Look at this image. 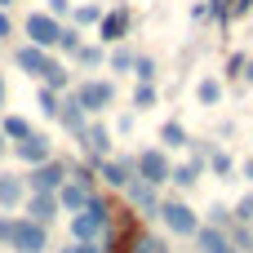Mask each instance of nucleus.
Returning a JSON list of instances; mask_svg holds the SVG:
<instances>
[{"label": "nucleus", "mask_w": 253, "mask_h": 253, "mask_svg": "<svg viewBox=\"0 0 253 253\" xmlns=\"http://www.w3.org/2000/svg\"><path fill=\"white\" fill-rule=\"evenodd\" d=\"M111 231V205L102 196H93L80 213H71V240H84V245H102V236Z\"/></svg>", "instance_id": "obj_1"}, {"label": "nucleus", "mask_w": 253, "mask_h": 253, "mask_svg": "<svg viewBox=\"0 0 253 253\" xmlns=\"http://www.w3.org/2000/svg\"><path fill=\"white\" fill-rule=\"evenodd\" d=\"M156 218H160V227H165L169 236H178V240H191V236L200 231V222H205V218H200L187 200H178V196H173V200H160Z\"/></svg>", "instance_id": "obj_2"}, {"label": "nucleus", "mask_w": 253, "mask_h": 253, "mask_svg": "<svg viewBox=\"0 0 253 253\" xmlns=\"http://www.w3.org/2000/svg\"><path fill=\"white\" fill-rule=\"evenodd\" d=\"M62 18H53L49 9H36V13H27L22 18V36H27V44H36V49H58V36H62Z\"/></svg>", "instance_id": "obj_3"}, {"label": "nucleus", "mask_w": 253, "mask_h": 253, "mask_svg": "<svg viewBox=\"0 0 253 253\" xmlns=\"http://www.w3.org/2000/svg\"><path fill=\"white\" fill-rule=\"evenodd\" d=\"M71 93H76V102H80L89 116H102V111L116 102V84H111L107 76H84L80 84H71Z\"/></svg>", "instance_id": "obj_4"}, {"label": "nucleus", "mask_w": 253, "mask_h": 253, "mask_svg": "<svg viewBox=\"0 0 253 253\" xmlns=\"http://www.w3.org/2000/svg\"><path fill=\"white\" fill-rule=\"evenodd\" d=\"M4 249H13V253H49V227L31 222L27 213H13V236H9Z\"/></svg>", "instance_id": "obj_5"}, {"label": "nucleus", "mask_w": 253, "mask_h": 253, "mask_svg": "<svg viewBox=\"0 0 253 253\" xmlns=\"http://www.w3.org/2000/svg\"><path fill=\"white\" fill-rule=\"evenodd\" d=\"M133 169H138V178H142V182H151V187H169L173 160H169V151H165V147H142V151L133 156Z\"/></svg>", "instance_id": "obj_6"}, {"label": "nucleus", "mask_w": 253, "mask_h": 253, "mask_svg": "<svg viewBox=\"0 0 253 253\" xmlns=\"http://www.w3.org/2000/svg\"><path fill=\"white\" fill-rule=\"evenodd\" d=\"M76 142H80L84 165L98 173V160H107V156H111V129H107L102 120H89V125H84V133H80Z\"/></svg>", "instance_id": "obj_7"}, {"label": "nucleus", "mask_w": 253, "mask_h": 253, "mask_svg": "<svg viewBox=\"0 0 253 253\" xmlns=\"http://www.w3.org/2000/svg\"><path fill=\"white\" fill-rule=\"evenodd\" d=\"M22 182H27V191H44V196H58V187L67 182V160L49 156L44 165L27 169V173H22Z\"/></svg>", "instance_id": "obj_8"}, {"label": "nucleus", "mask_w": 253, "mask_h": 253, "mask_svg": "<svg viewBox=\"0 0 253 253\" xmlns=\"http://www.w3.org/2000/svg\"><path fill=\"white\" fill-rule=\"evenodd\" d=\"M129 27H133V13H129L125 4H116V9H107V13H102V22H98L93 31H98V44H107V49H111V44H125Z\"/></svg>", "instance_id": "obj_9"}, {"label": "nucleus", "mask_w": 253, "mask_h": 253, "mask_svg": "<svg viewBox=\"0 0 253 253\" xmlns=\"http://www.w3.org/2000/svg\"><path fill=\"white\" fill-rule=\"evenodd\" d=\"M9 156H18V165H22V169H36V165H44V160L53 156V142H49V133H40V129H36V133H27L22 142H13V147H9Z\"/></svg>", "instance_id": "obj_10"}, {"label": "nucleus", "mask_w": 253, "mask_h": 253, "mask_svg": "<svg viewBox=\"0 0 253 253\" xmlns=\"http://www.w3.org/2000/svg\"><path fill=\"white\" fill-rule=\"evenodd\" d=\"M98 178H102L107 187L125 191V187L138 178V169H133V156H107V160H98Z\"/></svg>", "instance_id": "obj_11"}, {"label": "nucleus", "mask_w": 253, "mask_h": 253, "mask_svg": "<svg viewBox=\"0 0 253 253\" xmlns=\"http://www.w3.org/2000/svg\"><path fill=\"white\" fill-rule=\"evenodd\" d=\"M98 196V182H80V178H67L62 187H58V209L62 213H80L89 200Z\"/></svg>", "instance_id": "obj_12"}, {"label": "nucleus", "mask_w": 253, "mask_h": 253, "mask_svg": "<svg viewBox=\"0 0 253 253\" xmlns=\"http://www.w3.org/2000/svg\"><path fill=\"white\" fill-rule=\"evenodd\" d=\"M49 62H53V53H49V49H36V44H27V40H22V44H13V67H18L22 76L40 80Z\"/></svg>", "instance_id": "obj_13"}, {"label": "nucleus", "mask_w": 253, "mask_h": 253, "mask_svg": "<svg viewBox=\"0 0 253 253\" xmlns=\"http://www.w3.org/2000/svg\"><path fill=\"white\" fill-rule=\"evenodd\" d=\"M89 120H93V116H89V111H84V107L76 102V93L67 89V93H62V111H58V120H53V125H58L62 133H71V138H80Z\"/></svg>", "instance_id": "obj_14"}, {"label": "nucleus", "mask_w": 253, "mask_h": 253, "mask_svg": "<svg viewBox=\"0 0 253 253\" xmlns=\"http://www.w3.org/2000/svg\"><path fill=\"white\" fill-rule=\"evenodd\" d=\"M22 213L31 218V222H40V227H53L58 222V196H44V191H27V200H22Z\"/></svg>", "instance_id": "obj_15"}, {"label": "nucleus", "mask_w": 253, "mask_h": 253, "mask_svg": "<svg viewBox=\"0 0 253 253\" xmlns=\"http://www.w3.org/2000/svg\"><path fill=\"white\" fill-rule=\"evenodd\" d=\"M125 200H129L133 209H142L147 218H156V209H160V187H151V182L133 178V182L125 187Z\"/></svg>", "instance_id": "obj_16"}, {"label": "nucleus", "mask_w": 253, "mask_h": 253, "mask_svg": "<svg viewBox=\"0 0 253 253\" xmlns=\"http://www.w3.org/2000/svg\"><path fill=\"white\" fill-rule=\"evenodd\" d=\"M22 200H27V182H22V173H9V169H0V213H13V209H22Z\"/></svg>", "instance_id": "obj_17"}, {"label": "nucleus", "mask_w": 253, "mask_h": 253, "mask_svg": "<svg viewBox=\"0 0 253 253\" xmlns=\"http://www.w3.org/2000/svg\"><path fill=\"white\" fill-rule=\"evenodd\" d=\"M191 240H196V253H240L222 227H209V222H200V231H196Z\"/></svg>", "instance_id": "obj_18"}, {"label": "nucleus", "mask_w": 253, "mask_h": 253, "mask_svg": "<svg viewBox=\"0 0 253 253\" xmlns=\"http://www.w3.org/2000/svg\"><path fill=\"white\" fill-rule=\"evenodd\" d=\"M156 142H160L165 151H182V147L191 142V133H187V125H182V120H165V125H160V133H156Z\"/></svg>", "instance_id": "obj_19"}, {"label": "nucleus", "mask_w": 253, "mask_h": 253, "mask_svg": "<svg viewBox=\"0 0 253 253\" xmlns=\"http://www.w3.org/2000/svg\"><path fill=\"white\" fill-rule=\"evenodd\" d=\"M76 67L89 76V71H107V44H80V53H76Z\"/></svg>", "instance_id": "obj_20"}, {"label": "nucleus", "mask_w": 253, "mask_h": 253, "mask_svg": "<svg viewBox=\"0 0 253 253\" xmlns=\"http://www.w3.org/2000/svg\"><path fill=\"white\" fill-rule=\"evenodd\" d=\"M200 178H205V165H196V160H182V165H173V173H169V182H173L178 191H196Z\"/></svg>", "instance_id": "obj_21"}, {"label": "nucleus", "mask_w": 253, "mask_h": 253, "mask_svg": "<svg viewBox=\"0 0 253 253\" xmlns=\"http://www.w3.org/2000/svg\"><path fill=\"white\" fill-rule=\"evenodd\" d=\"M102 13H107V9H102L98 0H84V4H71V18H67V22L84 31V27H98V22H102Z\"/></svg>", "instance_id": "obj_22"}, {"label": "nucleus", "mask_w": 253, "mask_h": 253, "mask_svg": "<svg viewBox=\"0 0 253 253\" xmlns=\"http://www.w3.org/2000/svg\"><path fill=\"white\" fill-rule=\"evenodd\" d=\"M222 93H227V89H222L218 76H200V80H196V102H200V107H222Z\"/></svg>", "instance_id": "obj_23"}, {"label": "nucleus", "mask_w": 253, "mask_h": 253, "mask_svg": "<svg viewBox=\"0 0 253 253\" xmlns=\"http://www.w3.org/2000/svg\"><path fill=\"white\" fill-rule=\"evenodd\" d=\"M205 173H213V178L231 182V173H236V160H231V151H227V147H213V151H209V165H205Z\"/></svg>", "instance_id": "obj_24"}, {"label": "nucleus", "mask_w": 253, "mask_h": 253, "mask_svg": "<svg viewBox=\"0 0 253 253\" xmlns=\"http://www.w3.org/2000/svg\"><path fill=\"white\" fill-rule=\"evenodd\" d=\"M133 58H138V53H133L129 44H111V49H107V71L129 76V71H133Z\"/></svg>", "instance_id": "obj_25"}, {"label": "nucleus", "mask_w": 253, "mask_h": 253, "mask_svg": "<svg viewBox=\"0 0 253 253\" xmlns=\"http://www.w3.org/2000/svg\"><path fill=\"white\" fill-rule=\"evenodd\" d=\"M0 133H4L9 147H13V142H22L27 133H36V125H31L27 116H0Z\"/></svg>", "instance_id": "obj_26"}, {"label": "nucleus", "mask_w": 253, "mask_h": 253, "mask_svg": "<svg viewBox=\"0 0 253 253\" xmlns=\"http://www.w3.org/2000/svg\"><path fill=\"white\" fill-rule=\"evenodd\" d=\"M129 76H133L138 84H156V80H160V62H156L151 53H138V58H133V71H129Z\"/></svg>", "instance_id": "obj_27"}, {"label": "nucleus", "mask_w": 253, "mask_h": 253, "mask_svg": "<svg viewBox=\"0 0 253 253\" xmlns=\"http://www.w3.org/2000/svg\"><path fill=\"white\" fill-rule=\"evenodd\" d=\"M40 84H49V89H58V93H67V89H71V71H67V62H58V58H53V62L44 67V76H40Z\"/></svg>", "instance_id": "obj_28"}, {"label": "nucleus", "mask_w": 253, "mask_h": 253, "mask_svg": "<svg viewBox=\"0 0 253 253\" xmlns=\"http://www.w3.org/2000/svg\"><path fill=\"white\" fill-rule=\"evenodd\" d=\"M36 107H40L44 120H58V111H62V93L49 89V84H40V89H36Z\"/></svg>", "instance_id": "obj_29"}, {"label": "nucleus", "mask_w": 253, "mask_h": 253, "mask_svg": "<svg viewBox=\"0 0 253 253\" xmlns=\"http://www.w3.org/2000/svg\"><path fill=\"white\" fill-rule=\"evenodd\" d=\"M80 44H84V31L67 22V27H62V36H58V53H62V58H76V53H80Z\"/></svg>", "instance_id": "obj_30"}, {"label": "nucleus", "mask_w": 253, "mask_h": 253, "mask_svg": "<svg viewBox=\"0 0 253 253\" xmlns=\"http://www.w3.org/2000/svg\"><path fill=\"white\" fill-rule=\"evenodd\" d=\"M227 236H231V245H236L240 253H253V227H249V222H236V218H231Z\"/></svg>", "instance_id": "obj_31"}, {"label": "nucleus", "mask_w": 253, "mask_h": 253, "mask_svg": "<svg viewBox=\"0 0 253 253\" xmlns=\"http://www.w3.org/2000/svg\"><path fill=\"white\" fill-rule=\"evenodd\" d=\"M160 107V84H138L133 89V111H151Z\"/></svg>", "instance_id": "obj_32"}, {"label": "nucleus", "mask_w": 253, "mask_h": 253, "mask_svg": "<svg viewBox=\"0 0 253 253\" xmlns=\"http://www.w3.org/2000/svg\"><path fill=\"white\" fill-rule=\"evenodd\" d=\"M129 253H173V249H169L160 236H133V240H129Z\"/></svg>", "instance_id": "obj_33"}, {"label": "nucleus", "mask_w": 253, "mask_h": 253, "mask_svg": "<svg viewBox=\"0 0 253 253\" xmlns=\"http://www.w3.org/2000/svg\"><path fill=\"white\" fill-rule=\"evenodd\" d=\"M231 218H236V209H227L222 200L205 209V222H209V227H222V231H227V227H231Z\"/></svg>", "instance_id": "obj_34"}, {"label": "nucleus", "mask_w": 253, "mask_h": 253, "mask_svg": "<svg viewBox=\"0 0 253 253\" xmlns=\"http://www.w3.org/2000/svg\"><path fill=\"white\" fill-rule=\"evenodd\" d=\"M236 222H249L253 227V187L240 196V205H236Z\"/></svg>", "instance_id": "obj_35"}, {"label": "nucleus", "mask_w": 253, "mask_h": 253, "mask_svg": "<svg viewBox=\"0 0 253 253\" xmlns=\"http://www.w3.org/2000/svg\"><path fill=\"white\" fill-rule=\"evenodd\" d=\"M71 4H76V0H44V9H49L53 18H62V22L71 18Z\"/></svg>", "instance_id": "obj_36"}, {"label": "nucleus", "mask_w": 253, "mask_h": 253, "mask_svg": "<svg viewBox=\"0 0 253 253\" xmlns=\"http://www.w3.org/2000/svg\"><path fill=\"white\" fill-rule=\"evenodd\" d=\"M245 62H249L245 53H231V58H227V76H231V80H240V76H245Z\"/></svg>", "instance_id": "obj_37"}, {"label": "nucleus", "mask_w": 253, "mask_h": 253, "mask_svg": "<svg viewBox=\"0 0 253 253\" xmlns=\"http://www.w3.org/2000/svg\"><path fill=\"white\" fill-rule=\"evenodd\" d=\"M58 253H102V245H84V240H71V245H62Z\"/></svg>", "instance_id": "obj_38"}, {"label": "nucleus", "mask_w": 253, "mask_h": 253, "mask_svg": "<svg viewBox=\"0 0 253 253\" xmlns=\"http://www.w3.org/2000/svg\"><path fill=\"white\" fill-rule=\"evenodd\" d=\"M205 18H213V0H205V4H191V22H205Z\"/></svg>", "instance_id": "obj_39"}, {"label": "nucleus", "mask_w": 253, "mask_h": 253, "mask_svg": "<svg viewBox=\"0 0 253 253\" xmlns=\"http://www.w3.org/2000/svg\"><path fill=\"white\" fill-rule=\"evenodd\" d=\"M13 236V213H0V245H9Z\"/></svg>", "instance_id": "obj_40"}, {"label": "nucleus", "mask_w": 253, "mask_h": 253, "mask_svg": "<svg viewBox=\"0 0 253 253\" xmlns=\"http://www.w3.org/2000/svg\"><path fill=\"white\" fill-rule=\"evenodd\" d=\"M9 36H13V18L0 9V40H9Z\"/></svg>", "instance_id": "obj_41"}, {"label": "nucleus", "mask_w": 253, "mask_h": 253, "mask_svg": "<svg viewBox=\"0 0 253 253\" xmlns=\"http://www.w3.org/2000/svg\"><path fill=\"white\" fill-rule=\"evenodd\" d=\"M116 133H133V116H120L116 120Z\"/></svg>", "instance_id": "obj_42"}, {"label": "nucleus", "mask_w": 253, "mask_h": 253, "mask_svg": "<svg viewBox=\"0 0 253 253\" xmlns=\"http://www.w3.org/2000/svg\"><path fill=\"white\" fill-rule=\"evenodd\" d=\"M240 178H245V182L253 187V160H245V165H240Z\"/></svg>", "instance_id": "obj_43"}, {"label": "nucleus", "mask_w": 253, "mask_h": 253, "mask_svg": "<svg viewBox=\"0 0 253 253\" xmlns=\"http://www.w3.org/2000/svg\"><path fill=\"white\" fill-rule=\"evenodd\" d=\"M4 98H9V84H4V76H0V116H4Z\"/></svg>", "instance_id": "obj_44"}, {"label": "nucleus", "mask_w": 253, "mask_h": 253, "mask_svg": "<svg viewBox=\"0 0 253 253\" xmlns=\"http://www.w3.org/2000/svg\"><path fill=\"white\" fill-rule=\"evenodd\" d=\"M245 84H253V62H245V76H240Z\"/></svg>", "instance_id": "obj_45"}, {"label": "nucleus", "mask_w": 253, "mask_h": 253, "mask_svg": "<svg viewBox=\"0 0 253 253\" xmlns=\"http://www.w3.org/2000/svg\"><path fill=\"white\" fill-rule=\"evenodd\" d=\"M4 156H9V138L0 133V160H4Z\"/></svg>", "instance_id": "obj_46"}, {"label": "nucleus", "mask_w": 253, "mask_h": 253, "mask_svg": "<svg viewBox=\"0 0 253 253\" xmlns=\"http://www.w3.org/2000/svg\"><path fill=\"white\" fill-rule=\"evenodd\" d=\"M9 4H18V0H0V9H9Z\"/></svg>", "instance_id": "obj_47"}]
</instances>
